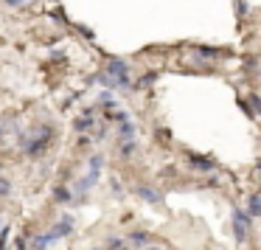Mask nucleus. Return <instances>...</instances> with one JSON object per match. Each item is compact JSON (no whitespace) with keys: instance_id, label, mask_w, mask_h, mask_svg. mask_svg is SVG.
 Segmentation results:
<instances>
[{"instance_id":"17","label":"nucleus","mask_w":261,"mask_h":250,"mask_svg":"<svg viewBox=\"0 0 261 250\" xmlns=\"http://www.w3.org/2000/svg\"><path fill=\"white\" fill-rule=\"evenodd\" d=\"M101 166H104V158H101V155H93V158H90V169H101Z\"/></svg>"},{"instance_id":"13","label":"nucleus","mask_w":261,"mask_h":250,"mask_svg":"<svg viewBox=\"0 0 261 250\" xmlns=\"http://www.w3.org/2000/svg\"><path fill=\"white\" fill-rule=\"evenodd\" d=\"M118 135L124 138V141H132V138H135V127H132V121H129V118H126V121H121Z\"/></svg>"},{"instance_id":"9","label":"nucleus","mask_w":261,"mask_h":250,"mask_svg":"<svg viewBox=\"0 0 261 250\" xmlns=\"http://www.w3.org/2000/svg\"><path fill=\"white\" fill-rule=\"evenodd\" d=\"M188 163H191L194 169H199V171H211V169H214V160H208V158H197V155H188Z\"/></svg>"},{"instance_id":"22","label":"nucleus","mask_w":261,"mask_h":250,"mask_svg":"<svg viewBox=\"0 0 261 250\" xmlns=\"http://www.w3.org/2000/svg\"><path fill=\"white\" fill-rule=\"evenodd\" d=\"M118 250H132V244H121V247Z\"/></svg>"},{"instance_id":"4","label":"nucleus","mask_w":261,"mask_h":250,"mask_svg":"<svg viewBox=\"0 0 261 250\" xmlns=\"http://www.w3.org/2000/svg\"><path fill=\"white\" fill-rule=\"evenodd\" d=\"M73 228H76V219L70 214H65V216H59V222L51 228V231L57 233V239H62V236H68V233H73Z\"/></svg>"},{"instance_id":"6","label":"nucleus","mask_w":261,"mask_h":250,"mask_svg":"<svg viewBox=\"0 0 261 250\" xmlns=\"http://www.w3.org/2000/svg\"><path fill=\"white\" fill-rule=\"evenodd\" d=\"M135 194H138V197H143L146 203H152V205L163 203V194H160V191H154L152 186H135Z\"/></svg>"},{"instance_id":"18","label":"nucleus","mask_w":261,"mask_h":250,"mask_svg":"<svg viewBox=\"0 0 261 250\" xmlns=\"http://www.w3.org/2000/svg\"><path fill=\"white\" fill-rule=\"evenodd\" d=\"M154 79H158V76H154V73H149V76H143V79H141V82H138V85H135V87H149V85H152V82H154Z\"/></svg>"},{"instance_id":"3","label":"nucleus","mask_w":261,"mask_h":250,"mask_svg":"<svg viewBox=\"0 0 261 250\" xmlns=\"http://www.w3.org/2000/svg\"><path fill=\"white\" fill-rule=\"evenodd\" d=\"M247 231H250V214L242 208H233V233H236V242H247Z\"/></svg>"},{"instance_id":"12","label":"nucleus","mask_w":261,"mask_h":250,"mask_svg":"<svg viewBox=\"0 0 261 250\" xmlns=\"http://www.w3.org/2000/svg\"><path fill=\"white\" fill-rule=\"evenodd\" d=\"M73 130H76V132L93 130V115H82V118H76V121H73Z\"/></svg>"},{"instance_id":"8","label":"nucleus","mask_w":261,"mask_h":250,"mask_svg":"<svg viewBox=\"0 0 261 250\" xmlns=\"http://www.w3.org/2000/svg\"><path fill=\"white\" fill-rule=\"evenodd\" d=\"M54 242H57V233H54V231L37 233V236H34V250H45V247H51Z\"/></svg>"},{"instance_id":"20","label":"nucleus","mask_w":261,"mask_h":250,"mask_svg":"<svg viewBox=\"0 0 261 250\" xmlns=\"http://www.w3.org/2000/svg\"><path fill=\"white\" fill-rule=\"evenodd\" d=\"M250 104L255 107V113H261V98L258 96H250Z\"/></svg>"},{"instance_id":"11","label":"nucleus","mask_w":261,"mask_h":250,"mask_svg":"<svg viewBox=\"0 0 261 250\" xmlns=\"http://www.w3.org/2000/svg\"><path fill=\"white\" fill-rule=\"evenodd\" d=\"M247 214L250 216H261V194H253L247 199Z\"/></svg>"},{"instance_id":"19","label":"nucleus","mask_w":261,"mask_h":250,"mask_svg":"<svg viewBox=\"0 0 261 250\" xmlns=\"http://www.w3.org/2000/svg\"><path fill=\"white\" fill-rule=\"evenodd\" d=\"M98 102H101V104H107V107H110V104H115V98H113V93H110V90H104Z\"/></svg>"},{"instance_id":"2","label":"nucleus","mask_w":261,"mask_h":250,"mask_svg":"<svg viewBox=\"0 0 261 250\" xmlns=\"http://www.w3.org/2000/svg\"><path fill=\"white\" fill-rule=\"evenodd\" d=\"M104 73L113 79V87H121V90H129V87H132V79H129V73H126V62H124V59H110V65H107Z\"/></svg>"},{"instance_id":"10","label":"nucleus","mask_w":261,"mask_h":250,"mask_svg":"<svg viewBox=\"0 0 261 250\" xmlns=\"http://www.w3.org/2000/svg\"><path fill=\"white\" fill-rule=\"evenodd\" d=\"M54 199H57L59 205H68L70 199H73V191H70V188H65V186H59L57 191H54Z\"/></svg>"},{"instance_id":"16","label":"nucleus","mask_w":261,"mask_h":250,"mask_svg":"<svg viewBox=\"0 0 261 250\" xmlns=\"http://www.w3.org/2000/svg\"><path fill=\"white\" fill-rule=\"evenodd\" d=\"M121 244H124V239H118V236H110L107 239V250H118Z\"/></svg>"},{"instance_id":"23","label":"nucleus","mask_w":261,"mask_h":250,"mask_svg":"<svg viewBox=\"0 0 261 250\" xmlns=\"http://www.w3.org/2000/svg\"><path fill=\"white\" fill-rule=\"evenodd\" d=\"M143 250H160V247H143Z\"/></svg>"},{"instance_id":"5","label":"nucleus","mask_w":261,"mask_h":250,"mask_svg":"<svg viewBox=\"0 0 261 250\" xmlns=\"http://www.w3.org/2000/svg\"><path fill=\"white\" fill-rule=\"evenodd\" d=\"M98 174H101V169H90L79 183H76V191H79V194H87V191H90V188L98 183Z\"/></svg>"},{"instance_id":"24","label":"nucleus","mask_w":261,"mask_h":250,"mask_svg":"<svg viewBox=\"0 0 261 250\" xmlns=\"http://www.w3.org/2000/svg\"><path fill=\"white\" fill-rule=\"evenodd\" d=\"M0 135H3V124H0Z\"/></svg>"},{"instance_id":"7","label":"nucleus","mask_w":261,"mask_h":250,"mask_svg":"<svg viewBox=\"0 0 261 250\" xmlns=\"http://www.w3.org/2000/svg\"><path fill=\"white\" fill-rule=\"evenodd\" d=\"M126 242L132 244V250H143V247H149V242H152V236H149L146 231H132Z\"/></svg>"},{"instance_id":"25","label":"nucleus","mask_w":261,"mask_h":250,"mask_svg":"<svg viewBox=\"0 0 261 250\" xmlns=\"http://www.w3.org/2000/svg\"><path fill=\"white\" fill-rule=\"evenodd\" d=\"M0 228H3V222H0Z\"/></svg>"},{"instance_id":"1","label":"nucleus","mask_w":261,"mask_h":250,"mask_svg":"<svg viewBox=\"0 0 261 250\" xmlns=\"http://www.w3.org/2000/svg\"><path fill=\"white\" fill-rule=\"evenodd\" d=\"M54 138V130L51 127H37L34 135H29V132H23L20 135V143H23V152L29 155V158H40L42 152H45L48 141Z\"/></svg>"},{"instance_id":"14","label":"nucleus","mask_w":261,"mask_h":250,"mask_svg":"<svg viewBox=\"0 0 261 250\" xmlns=\"http://www.w3.org/2000/svg\"><path fill=\"white\" fill-rule=\"evenodd\" d=\"M132 152H135V138L121 143V158H132Z\"/></svg>"},{"instance_id":"15","label":"nucleus","mask_w":261,"mask_h":250,"mask_svg":"<svg viewBox=\"0 0 261 250\" xmlns=\"http://www.w3.org/2000/svg\"><path fill=\"white\" fill-rule=\"evenodd\" d=\"M9 191H12V183L6 177H0V197H9Z\"/></svg>"},{"instance_id":"21","label":"nucleus","mask_w":261,"mask_h":250,"mask_svg":"<svg viewBox=\"0 0 261 250\" xmlns=\"http://www.w3.org/2000/svg\"><path fill=\"white\" fill-rule=\"evenodd\" d=\"M3 3H6V6H14V9H17V6H23L25 0H3Z\"/></svg>"}]
</instances>
